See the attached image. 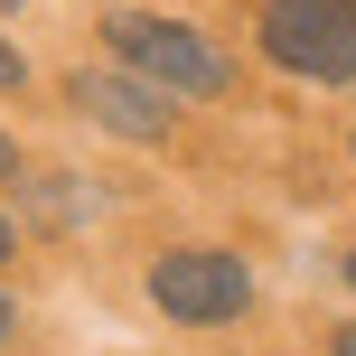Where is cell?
<instances>
[{"instance_id": "cell-6", "label": "cell", "mask_w": 356, "mask_h": 356, "mask_svg": "<svg viewBox=\"0 0 356 356\" xmlns=\"http://www.w3.org/2000/svg\"><path fill=\"white\" fill-rule=\"evenodd\" d=\"M0 178H19V141H10V131H0Z\"/></svg>"}, {"instance_id": "cell-4", "label": "cell", "mask_w": 356, "mask_h": 356, "mask_svg": "<svg viewBox=\"0 0 356 356\" xmlns=\"http://www.w3.org/2000/svg\"><path fill=\"white\" fill-rule=\"evenodd\" d=\"M75 104H85L94 122L131 131V141H160V131H169V94L150 85V75H85V85H75Z\"/></svg>"}, {"instance_id": "cell-5", "label": "cell", "mask_w": 356, "mask_h": 356, "mask_svg": "<svg viewBox=\"0 0 356 356\" xmlns=\"http://www.w3.org/2000/svg\"><path fill=\"white\" fill-rule=\"evenodd\" d=\"M19 75H29V66H19V47H10V38H0V94H10Z\"/></svg>"}, {"instance_id": "cell-7", "label": "cell", "mask_w": 356, "mask_h": 356, "mask_svg": "<svg viewBox=\"0 0 356 356\" xmlns=\"http://www.w3.org/2000/svg\"><path fill=\"white\" fill-rule=\"evenodd\" d=\"M10 328H19V309H10V300H0V338H10Z\"/></svg>"}, {"instance_id": "cell-9", "label": "cell", "mask_w": 356, "mask_h": 356, "mask_svg": "<svg viewBox=\"0 0 356 356\" xmlns=\"http://www.w3.org/2000/svg\"><path fill=\"white\" fill-rule=\"evenodd\" d=\"M0 263H10V225H0Z\"/></svg>"}, {"instance_id": "cell-11", "label": "cell", "mask_w": 356, "mask_h": 356, "mask_svg": "<svg viewBox=\"0 0 356 356\" xmlns=\"http://www.w3.org/2000/svg\"><path fill=\"white\" fill-rule=\"evenodd\" d=\"M0 10H10V0H0Z\"/></svg>"}, {"instance_id": "cell-3", "label": "cell", "mask_w": 356, "mask_h": 356, "mask_svg": "<svg viewBox=\"0 0 356 356\" xmlns=\"http://www.w3.org/2000/svg\"><path fill=\"white\" fill-rule=\"evenodd\" d=\"M150 300L188 328H216V319H244L253 300V272L244 253H216V244H188V253H160L150 263Z\"/></svg>"}, {"instance_id": "cell-8", "label": "cell", "mask_w": 356, "mask_h": 356, "mask_svg": "<svg viewBox=\"0 0 356 356\" xmlns=\"http://www.w3.org/2000/svg\"><path fill=\"white\" fill-rule=\"evenodd\" d=\"M338 356H356V328H338Z\"/></svg>"}, {"instance_id": "cell-10", "label": "cell", "mask_w": 356, "mask_h": 356, "mask_svg": "<svg viewBox=\"0 0 356 356\" xmlns=\"http://www.w3.org/2000/svg\"><path fill=\"white\" fill-rule=\"evenodd\" d=\"M347 282H356V253H347Z\"/></svg>"}, {"instance_id": "cell-1", "label": "cell", "mask_w": 356, "mask_h": 356, "mask_svg": "<svg viewBox=\"0 0 356 356\" xmlns=\"http://www.w3.org/2000/svg\"><path fill=\"white\" fill-rule=\"evenodd\" d=\"M104 38H113V56H122L131 75H150L160 94H225V85H234V66L207 47V38L169 29V19H150V10H122V19H104Z\"/></svg>"}, {"instance_id": "cell-2", "label": "cell", "mask_w": 356, "mask_h": 356, "mask_svg": "<svg viewBox=\"0 0 356 356\" xmlns=\"http://www.w3.org/2000/svg\"><path fill=\"white\" fill-rule=\"evenodd\" d=\"M263 47L291 75L347 85L356 75V0H263Z\"/></svg>"}]
</instances>
